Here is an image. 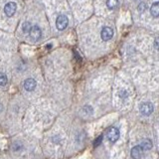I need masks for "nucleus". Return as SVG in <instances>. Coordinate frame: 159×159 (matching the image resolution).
<instances>
[{
	"mask_svg": "<svg viewBox=\"0 0 159 159\" xmlns=\"http://www.w3.org/2000/svg\"><path fill=\"white\" fill-rule=\"evenodd\" d=\"M150 13H151V15H152L153 17H158L159 16V1L154 2L151 5Z\"/></svg>",
	"mask_w": 159,
	"mask_h": 159,
	"instance_id": "obj_10",
	"label": "nucleus"
},
{
	"mask_svg": "<svg viewBox=\"0 0 159 159\" xmlns=\"http://www.w3.org/2000/svg\"><path fill=\"white\" fill-rule=\"evenodd\" d=\"M142 153H143V149L140 147V145H136L134 146L131 151H130V154H131V157L133 159H140L141 156H142Z\"/></svg>",
	"mask_w": 159,
	"mask_h": 159,
	"instance_id": "obj_7",
	"label": "nucleus"
},
{
	"mask_svg": "<svg viewBox=\"0 0 159 159\" xmlns=\"http://www.w3.org/2000/svg\"><path fill=\"white\" fill-rule=\"evenodd\" d=\"M41 37H42V31H41V29H40V27L37 26V25L32 26L31 31L29 32V39L31 40L32 42H37Z\"/></svg>",
	"mask_w": 159,
	"mask_h": 159,
	"instance_id": "obj_2",
	"label": "nucleus"
},
{
	"mask_svg": "<svg viewBox=\"0 0 159 159\" xmlns=\"http://www.w3.org/2000/svg\"><path fill=\"white\" fill-rule=\"evenodd\" d=\"M117 5H118V0H107V6L111 10L116 8Z\"/></svg>",
	"mask_w": 159,
	"mask_h": 159,
	"instance_id": "obj_11",
	"label": "nucleus"
},
{
	"mask_svg": "<svg viewBox=\"0 0 159 159\" xmlns=\"http://www.w3.org/2000/svg\"><path fill=\"white\" fill-rule=\"evenodd\" d=\"M84 111H86L88 114H92L93 113V108L91 107H89V106H86L84 107Z\"/></svg>",
	"mask_w": 159,
	"mask_h": 159,
	"instance_id": "obj_16",
	"label": "nucleus"
},
{
	"mask_svg": "<svg viewBox=\"0 0 159 159\" xmlns=\"http://www.w3.org/2000/svg\"><path fill=\"white\" fill-rule=\"evenodd\" d=\"M107 137L111 142H116L119 138V130L116 127H111L107 132Z\"/></svg>",
	"mask_w": 159,
	"mask_h": 159,
	"instance_id": "obj_3",
	"label": "nucleus"
},
{
	"mask_svg": "<svg viewBox=\"0 0 159 159\" xmlns=\"http://www.w3.org/2000/svg\"><path fill=\"white\" fill-rule=\"evenodd\" d=\"M36 81H35L34 79H27L26 81L24 82V88L26 91L28 92H32L35 89V88H36Z\"/></svg>",
	"mask_w": 159,
	"mask_h": 159,
	"instance_id": "obj_8",
	"label": "nucleus"
},
{
	"mask_svg": "<svg viewBox=\"0 0 159 159\" xmlns=\"http://www.w3.org/2000/svg\"><path fill=\"white\" fill-rule=\"evenodd\" d=\"M8 80H7V77L6 75L3 74V73H0V86H5V84H7Z\"/></svg>",
	"mask_w": 159,
	"mask_h": 159,
	"instance_id": "obj_13",
	"label": "nucleus"
},
{
	"mask_svg": "<svg viewBox=\"0 0 159 159\" xmlns=\"http://www.w3.org/2000/svg\"><path fill=\"white\" fill-rule=\"evenodd\" d=\"M154 111V107L151 102H142L139 107V111L144 116H148L153 112Z\"/></svg>",
	"mask_w": 159,
	"mask_h": 159,
	"instance_id": "obj_1",
	"label": "nucleus"
},
{
	"mask_svg": "<svg viewBox=\"0 0 159 159\" xmlns=\"http://www.w3.org/2000/svg\"><path fill=\"white\" fill-rule=\"evenodd\" d=\"M101 36L103 41H108V40H111L113 36V30L109 27H104L102 30Z\"/></svg>",
	"mask_w": 159,
	"mask_h": 159,
	"instance_id": "obj_6",
	"label": "nucleus"
},
{
	"mask_svg": "<svg viewBox=\"0 0 159 159\" xmlns=\"http://www.w3.org/2000/svg\"><path fill=\"white\" fill-rule=\"evenodd\" d=\"M69 24V20L66 15H60L56 20V26L59 30H65Z\"/></svg>",
	"mask_w": 159,
	"mask_h": 159,
	"instance_id": "obj_4",
	"label": "nucleus"
},
{
	"mask_svg": "<svg viewBox=\"0 0 159 159\" xmlns=\"http://www.w3.org/2000/svg\"><path fill=\"white\" fill-rule=\"evenodd\" d=\"M154 46L157 50H159V38H156L155 39V42H154Z\"/></svg>",
	"mask_w": 159,
	"mask_h": 159,
	"instance_id": "obj_17",
	"label": "nucleus"
},
{
	"mask_svg": "<svg viewBox=\"0 0 159 159\" xmlns=\"http://www.w3.org/2000/svg\"><path fill=\"white\" fill-rule=\"evenodd\" d=\"M119 97H120L122 99H124V98H126L127 97H128V93L125 91V89H122V91H120L119 92Z\"/></svg>",
	"mask_w": 159,
	"mask_h": 159,
	"instance_id": "obj_14",
	"label": "nucleus"
},
{
	"mask_svg": "<svg viewBox=\"0 0 159 159\" xmlns=\"http://www.w3.org/2000/svg\"><path fill=\"white\" fill-rule=\"evenodd\" d=\"M16 9H17L16 3L15 2H8L4 7V12L8 17H11L15 14V12H16Z\"/></svg>",
	"mask_w": 159,
	"mask_h": 159,
	"instance_id": "obj_5",
	"label": "nucleus"
},
{
	"mask_svg": "<svg viewBox=\"0 0 159 159\" xmlns=\"http://www.w3.org/2000/svg\"><path fill=\"white\" fill-rule=\"evenodd\" d=\"M31 29H32V24L30 23V22H24L23 23V25H22V31L24 33L29 34V32L31 31Z\"/></svg>",
	"mask_w": 159,
	"mask_h": 159,
	"instance_id": "obj_12",
	"label": "nucleus"
},
{
	"mask_svg": "<svg viewBox=\"0 0 159 159\" xmlns=\"http://www.w3.org/2000/svg\"><path fill=\"white\" fill-rule=\"evenodd\" d=\"M102 135H101V136H98V137L96 139V141L93 142V146H94V147H98V146L99 145V144L102 143Z\"/></svg>",
	"mask_w": 159,
	"mask_h": 159,
	"instance_id": "obj_15",
	"label": "nucleus"
},
{
	"mask_svg": "<svg viewBox=\"0 0 159 159\" xmlns=\"http://www.w3.org/2000/svg\"><path fill=\"white\" fill-rule=\"evenodd\" d=\"M152 146H153L152 141L150 140V139H148V138L143 139V140L141 141V143H140V147L143 149V150H149V149L152 148Z\"/></svg>",
	"mask_w": 159,
	"mask_h": 159,
	"instance_id": "obj_9",
	"label": "nucleus"
}]
</instances>
